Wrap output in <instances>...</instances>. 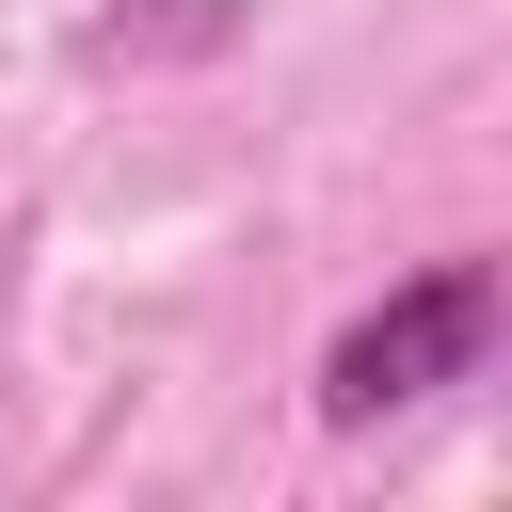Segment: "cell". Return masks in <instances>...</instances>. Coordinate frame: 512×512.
<instances>
[{
  "mask_svg": "<svg viewBox=\"0 0 512 512\" xmlns=\"http://www.w3.org/2000/svg\"><path fill=\"white\" fill-rule=\"evenodd\" d=\"M480 352H496V256H432V272H400V288L320 352V432H384V416L480 384Z\"/></svg>",
  "mask_w": 512,
  "mask_h": 512,
  "instance_id": "obj_1",
  "label": "cell"
},
{
  "mask_svg": "<svg viewBox=\"0 0 512 512\" xmlns=\"http://www.w3.org/2000/svg\"><path fill=\"white\" fill-rule=\"evenodd\" d=\"M224 32H240V0H160V16H96L80 64H160V48H224Z\"/></svg>",
  "mask_w": 512,
  "mask_h": 512,
  "instance_id": "obj_2",
  "label": "cell"
}]
</instances>
